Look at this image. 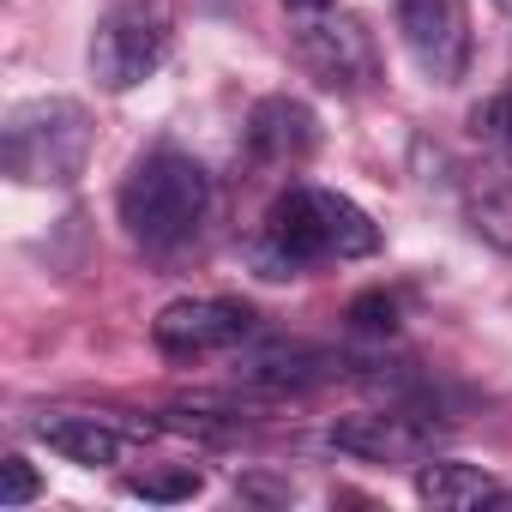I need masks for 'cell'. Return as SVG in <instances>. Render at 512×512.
I'll use <instances>...</instances> for the list:
<instances>
[{"mask_svg": "<svg viewBox=\"0 0 512 512\" xmlns=\"http://www.w3.org/2000/svg\"><path fill=\"white\" fill-rule=\"evenodd\" d=\"M314 7H332V0H284V13H314Z\"/></svg>", "mask_w": 512, "mask_h": 512, "instance_id": "19", "label": "cell"}, {"mask_svg": "<svg viewBox=\"0 0 512 512\" xmlns=\"http://www.w3.org/2000/svg\"><path fill=\"white\" fill-rule=\"evenodd\" d=\"M0 163L25 187H73L91 163V115L73 97H31L0 121Z\"/></svg>", "mask_w": 512, "mask_h": 512, "instance_id": "3", "label": "cell"}, {"mask_svg": "<svg viewBox=\"0 0 512 512\" xmlns=\"http://www.w3.org/2000/svg\"><path fill=\"white\" fill-rule=\"evenodd\" d=\"M211 175L199 157L187 151H145L133 163V175L121 181V223L145 253H181L187 241H199V229L211 223Z\"/></svg>", "mask_w": 512, "mask_h": 512, "instance_id": "2", "label": "cell"}, {"mask_svg": "<svg viewBox=\"0 0 512 512\" xmlns=\"http://www.w3.org/2000/svg\"><path fill=\"white\" fill-rule=\"evenodd\" d=\"M199 488H205V476H199L193 464H163V470H139V476H127V494H139V500H163V506L193 500Z\"/></svg>", "mask_w": 512, "mask_h": 512, "instance_id": "14", "label": "cell"}, {"mask_svg": "<svg viewBox=\"0 0 512 512\" xmlns=\"http://www.w3.org/2000/svg\"><path fill=\"white\" fill-rule=\"evenodd\" d=\"M398 43L428 85H458L470 73V7L464 0H392Z\"/></svg>", "mask_w": 512, "mask_h": 512, "instance_id": "6", "label": "cell"}, {"mask_svg": "<svg viewBox=\"0 0 512 512\" xmlns=\"http://www.w3.org/2000/svg\"><path fill=\"white\" fill-rule=\"evenodd\" d=\"M476 133H488L494 145H506V151H512V91L476 109Z\"/></svg>", "mask_w": 512, "mask_h": 512, "instance_id": "17", "label": "cell"}, {"mask_svg": "<svg viewBox=\"0 0 512 512\" xmlns=\"http://www.w3.org/2000/svg\"><path fill=\"white\" fill-rule=\"evenodd\" d=\"M31 434H37L49 452H61L67 464L103 470V464H121V458H127V446H139V440L163 434V422L115 416V410H91V416H79V410H49V416H37V422H31Z\"/></svg>", "mask_w": 512, "mask_h": 512, "instance_id": "8", "label": "cell"}, {"mask_svg": "<svg viewBox=\"0 0 512 512\" xmlns=\"http://www.w3.org/2000/svg\"><path fill=\"white\" fill-rule=\"evenodd\" d=\"M464 211H470V229H476L488 247L512 253V181H506V175L470 181V187H464Z\"/></svg>", "mask_w": 512, "mask_h": 512, "instance_id": "13", "label": "cell"}, {"mask_svg": "<svg viewBox=\"0 0 512 512\" xmlns=\"http://www.w3.org/2000/svg\"><path fill=\"white\" fill-rule=\"evenodd\" d=\"M500 7H506V13H512V0H500Z\"/></svg>", "mask_w": 512, "mask_h": 512, "instance_id": "20", "label": "cell"}, {"mask_svg": "<svg viewBox=\"0 0 512 512\" xmlns=\"http://www.w3.org/2000/svg\"><path fill=\"white\" fill-rule=\"evenodd\" d=\"M247 338H260V314L247 302H223V296H181L151 320V344L175 362L241 350Z\"/></svg>", "mask_w": 512, "mask_h": 512, "instance_id": "7", "label": "cell"}, {"mask_svg": "<svg viewBox=\"0 0 512 512\" xmlns=\"http://www.w3.org/2000/svg\"><path fill=\"white\" fill-rule=\"evenodd\" d=\"M37 494H43V476L31 470V458H19V452L0 458V506L19 512V506H31Z\"/></svg>", "mask_w": 512, "mask_h": 512, "instance_id": "15", "label": "cell"}, {"mask_svg": "<svg viewBox=\"0 0 512 512\" xmlns=\"http://www.w3.org/2000/svg\"><path fill=\"white\" fill-rule=\"evenodd\" d=\"M416 500L422 506H440V512L488 506L494 500V476L482 464H464V458H422L416 464Z\"/></svg>", "mask_w": 512, "mask_h": 512, "instance_id": "12", "label": "cell"}, {"mask_svg": "<svg viewBox=\"0 0 512 512\" xmlns=\"http://www.w3.org/2000/svg\"><path fill=\"white\" fill-rule=\"evenodd\" d=\"M392 320H398V308H392V296H380V290H368V296L350 302V326H356V332H392Z\"/></svg>", "mask_w": 512, "mask_h": 512, "instance_id": "16", "label": "cell"}, {"mask_svg": "<svg viewBox=\"0 0 512 512\" xmlns=\"http://www.w3.org/2000/svg\"><path fill=\"white\" fill-rule=\"evenodd\" d=\"M368 253H380V223L350 193H332L314 181L284 187L266 211V229L247 241V260L260 278H302L308 266L368 260Z\"/></svg>", "mask_w": 512, "mask_h": 512, "instance_id": "1", "label": "cell"}, {"mask_svg": "<svg viewBox=\"0 0 512 512\" xmlns=\"http://www.w3.org/2000/svg\"><path fill=\"white\" fill-rule=\"evenodd\" d=\"M241 494H247V500H290L296 488H290V482H260V476H247Z\"/></svg>", "mask_w": 512, "mask_h": 512, "instance_id": "18", "label": "cell"}, {"mask_svg": "<svg viewBox=\"0 0 512 512\" xmlns=\"http://www.w3.org/2000/svg\"><path fill=\"white\" fill-rule=\"evenodd\" d=\"M169 13L163 0H115L91 31V79L121 97L133 85H145L163 61H169Z\"/></svg>", "mask_w": 512, "mask_h": 512, "instance_id": "5", "label": "cell"}, {"mask_svg": "<svg viewBox=\"0 0 512 512\" xmlns=\"http://www.w3.org/2000/svg\"><path fill=\"white\" fill-rule=\"evenodd\" d=\"M320 139V121L302 97H260L247 115V151L260 163H302Z\"/></svg>", "mask_w": 512, "mask_h": 512, "instance_id": "11", "label": "cell"}, {"mask_svg": "<svg viewBox=\"0 0 512 512\" xmlns=\"http://www.w3.org/2000/svg\"><path fill=\"white\" fill-rule=\"evenodd\" d=\"M356 362L338 356V350H320V344H260L235 356V374L260 392H308V386H326V380H344Z\"/></svg>", "mask_w": 512, "mask_h": 512, "instance_id": "10", "label": "cell"}, {"mask_svg": "<svg viewBox=\"0 0 512 512\" xmlns=\"http://www.w3.org/2000/svg\"><path fill=\"white\" fill-rule=\"evenodd\" d=\"M290 49L320 91L362 97L380 85V49H374L368 25L356 13H344L338 0L332 7H314V13H290Z\"/></svg>", "mask_w": 512, "mask_h": 512, "instance_id": "4", "label": "cell"}, {"mask_svg": "<svg viewBox=\"0 0 512 512\" xmlns=\"http://www.w3.org/2000/svg\"><path fill=\"white\" fill-rule=\"evenodd\" d=\"M434 422L416 410H356L326 428V446L362 458V464H422L434 452Z\"/></svg>", "mask_w": 512, "mask_h": 512, "instance_id": "9", "label": "cell"}]
</instances>
